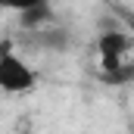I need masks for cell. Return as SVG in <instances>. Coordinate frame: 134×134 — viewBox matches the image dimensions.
I'll list each match as a JSON object with an SVG mask.
<instances>
[{
  "label": "cell",
  "instance_id": "obj_1",
  "mask_svg": "<svg viewBox=\"0 0 134 134\" xmlns=\"http://www.w3.org/2000/svg\"><path fill=\"white\" fill-rule=\"evenodd\" d=\"M34 84H37L34 69L13 50L9 41H3L0 44V91H6V94H28Z\"/></svg>",
  "mask_w": 134,
  "mask_h": 134
},
{
  "label": "cell",
  "instance_id": "obj_2",
  "mask_svg": "<svg viewBox=\"0 0 134 134\" xmlns=\"http://www.w3.org/2000/svg\"><path fill=\"white\" fill-rule=\"evenodd\" d=\"M97 50H100L103 75H112V72H119L122 66H128L125 56H128V50H134V44H131V37H128V31H122V28H106V31L100 34Z\"/></svg>",
  "mask_w": 134,
  "mask_h": 134
},
{
  "label": "cell",
  "instance_id": "obj_3",
  "mask_svg": "<svg viewBox=\"0 0 134 134\" xmlns=\"http://www.w3.org/2000/svg\"><path fill=\"white\" fill-rule=\"evenodd\" d=\"M56 25V13H53V6L50 3H28V6H22L19 9V28L22 31H44V28H53Z\"/></svg>",
  "mask_w": 134,
  "mask_h": 134
},
{
  "label": "cell",
  "instance_id": "obj_4",
  "mask_svg": "<svg viewBox=\"0 0 134 134\" xmlns=\"http://www.w3.org/2000/svg\"><path fill=\"white\" fill-rule=\"evenodd\" d=\"M31 41L44 50H66L69 47V31L63 25H53V28H44V31L31 34Z\"/></svg>",
  "mask_w": 134,
  "mask_h": 134
},
{
  "label": "cell",
  "instance_id": "obj_5",
  "mask_svg": "<svg viewBox=\"0 0 134 134\" xmlns=\"http://www.w3.org/2000/svg\"><path fill=\"white\" fill-rule=\"evenodd\" d=\"M115 16L125 22V31H128V37H131V44H134V9L131 6H115Z\"/></svg>",
  "mask_w": 134,
  "mask_h": 134
}]
</instances>
